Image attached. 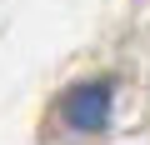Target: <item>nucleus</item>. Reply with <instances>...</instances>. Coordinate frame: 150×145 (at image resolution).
Segmentation results:
<instances>
[{
  "label": "nucleus",
  "instance_id": "1",
  "mask_svg": "<svg viewBox=\"0 0 150 145\" xmlns=\"http://www.w3.org/2000/svg\"><path fill=\"white\" fill-rule=\"evenodd\" d=\"M60 120L70 125V130H105V120H110V85H95V80H85V85H75V90H65V100H60Z\"/></svg>",
  "mask_w": 150,
  "mask_h": 145
}]
</instances>
